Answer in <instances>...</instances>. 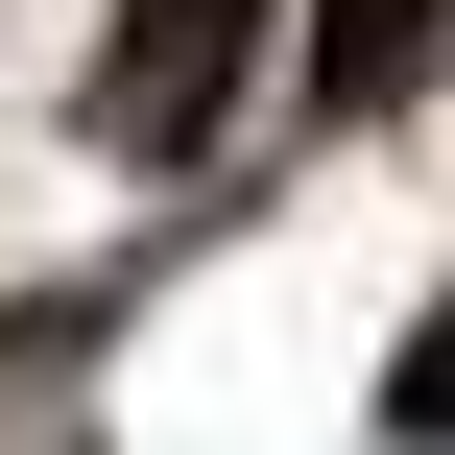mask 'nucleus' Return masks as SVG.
<instances>
[{
	"mask_svg": "<svg viewBox=\"0 0 455 455\" xmlns=\"http://www.w3.org/2000/svg\"><path fill=\"white\" fill-rule=\"evenodd\" d=\"M264 72V0H120V48H96V144H216V96Z\"/></svg>",
	"mask_w": 455,
	"mask_h": 455,
	"instance_id": "1",
	"label": "nucleus"
}]
</instances>
